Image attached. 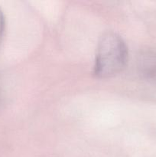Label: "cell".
Here are the masks:
<instances>
[{
    "label": "cell",
    "instance_id": "1",
    "mask_svg": "<svg viewBox=\"0 0 156 157\" xmlns=\"http://www.w3.org/2000/svg\"><path fill=\"white\" fill-rule=\"evenodd\" d=\"M128 49L118 34L107 32L98 44L94 73L99 78H110L122 71L126 64Z\"/></svg>",
    "mask_w": 156,
    "mask_h": 157
},
{
    "label": "cell",
    "instance_id": "2",
    "mask_svg": "<svg viewBox=\"0 0 156 157\" xmlns=\"http://www.w3.org/2000/svg\"><path fill=\"white\" fill-rule=\"evenodd\" d=\"M138 72L147 80L156 79V52L145 51L138 57Z\"/></svg>",
    "mask_w": 156,
    "mask_h": 157
},
{
    "label": "cell",
    "instance_id": "3",
    "mask_svg": "<svg viewBox=\"0 0 156 157\" xmlns=\"http://www.w3.org/2000/svg\"><path fill=\"white\" fill-rule=\"evenodd\" d=\"M5 26H6V21H5V17L2 9H0V44L2 41L3 35L5 32Z\"/></svg>",
    "mask_w": 156,
    "mask_h": 157
},
{
    "label": "cell",
    "instance_id": "4",
    "mask_svg": "<svg viewBox=\"0 0 156 157\" xmlns=\"http://www.w3.org/2000/svg\"><path fill=\"white\" fill-rule=\"evenodd\" d=\"M2 92L1 85H0V105L2 104Z\"/></svg>",
    "mask_w": 156,
    "mask_h": 157
}]
</instances>
